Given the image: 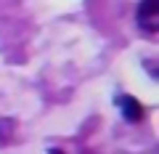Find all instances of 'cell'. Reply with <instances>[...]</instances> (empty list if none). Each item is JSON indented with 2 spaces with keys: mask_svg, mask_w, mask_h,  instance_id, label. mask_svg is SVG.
Wrapping results in <instances>:
<instances>
[{
  "mask_svg": "<svg viewBox=\"0 0 159 154\" xmlns=\"http://www.w3.org/2000/svg\"><path fill=\"white\" fill-rule=\"evenodd\" d=\"M138 27L154 37L159 29V0H141V6H138Z\"/></svg>",
  "mask_w": 159,
  "mask_h": 154,
  "instance_id": "6da1fadb",
  "label": "cell"
},
{
  "mask_svg": "<svg viewBox=\"0 0 159 154\" xmlns=\"http://www.w3.org/2000/svg\"><path fill=\"white\" fill-rule=\"evenodd\" d=\"M114 104L119 106V112H122V117H125L127 122H138L143 117V106L133 96H117V101H114Z\"/></svg>",
  "mask_w": 159,
  "mask_h": 154,
  "instance_id": "7a4b0ae2",
  "label": "cell"
},
{
  "mask_svg": "<svg viewBox=\"0 0 159 154\" xmlns=\"http://www.w3.org/2000/svg\"><path fill=\"white\" fill-rule=\"evenodd\" d=\"M48 154H64V152H61V149H51V152H48Z\"/></svg>",
  "mask_w": 159,
  "mask_h": 154,
  "instance_id": "3957f363",
  "label": "cell"
}]
</instances>
